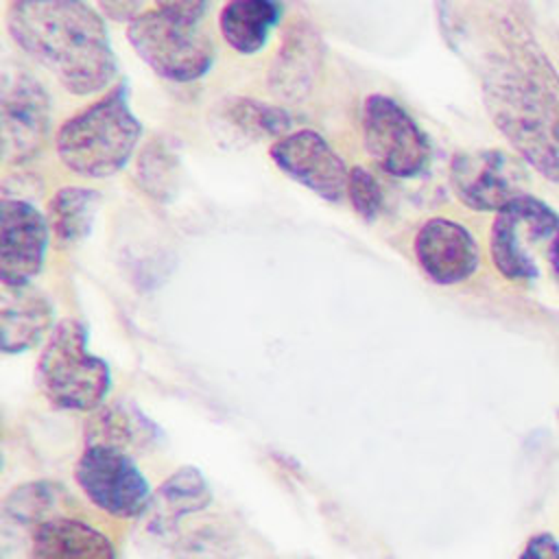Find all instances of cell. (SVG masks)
I'll return each mask as SVG.
<instances>
[{
  "mask_svg": "<svg viewBox=\"0 0 559 559\" xmlns=\"http://www.w3.org/2000/svg\"><path fill=\"white\" fill-rule=\"evenodd\" d=\"M7 33L68 92H100L116 74V55L96 9L85 0H11Z\"/></svg>",
  "mask_w": 559,
  "mask_h": 559,
  "instance_id": "cell-1",
  "label": "cell"
},
{
  "mask_svg": "<svg viewBox=\"0 0 559 559\" xmlns=\"http://www.w3.org/2000/svg\"><path fill=\"white\" fill-rule=\"evenodd\" d=\"M487 103L513 148L559 181V79L544 63L502 70L487 85Z\"/></svg>",
  "mask_w": 559,
  "mask_h": 559,
  "instance_id": "cell-2",
  "label": "cell"
},
{
  "mask_svg": "<svg viewBox=\"0 0 559 559\" xmlns=\"http://www.w3.org/2000/svg\"><path fill=\"white\" fill-rule=\"evenodd\" d=\"M140 131L142 127L127 100V87L116 85L59 127L55 148L68 170L103 179L129 162Z\"/></svg>",
  "mask_w": 559,
  "mask_h": 559,
  "instance_id": "cell-3",
  "label": "cell"
},
{
  "mask_svg": "<svg viewBox=\"0 0 559 559\" xmlns=\"http://www.w3.org/2000/svg\"><path fill=\"white\" fill-rule=\"evenodd\" d=\"M37 384L55 408L87 413L103 406L111 373L107 362L87 349V330L79 319H61L46 336Z\"/></svg>",
  "mask_w": 559,
  "mask_h": 559,
  "instance_id": "cell-4",
  "label": "cell"
},
{
  "mask_svg": "<svg viewBox=\"0 0 559 559\" xmlns=\"http://www.w3.org/2000/svg\"><path fill=\"white\" fill-rule=\"evenodd\" d=\"M489 249L507 280L526 282L544 271L559 280V214L544 201L520 194L496 212Z\"/></svg>",
  "mask_w": 559,
  "mask_h": 559,
  "instance_id": "cell-5",
  "label": "cell"
},
{
  "mask_svg": "<svg viewBox=\"0 0 559 559\" xmlns=\"http://www.w3.org/2000/svg\"><path fill=\"white\" fill-rule=\"evenodd\" d=\"M127 39L157 76L173 83H192L214 63L212 39L194 22H183L159 9L129 20Z\"/></svg>",
  "mask_w": 559,
  "mask_h": 559,
  "instance_id": "cell-6",
  "label": "cell"
},
{
  "mask_svg": "<svg viewBox=\"0 0 559 559\" xmlns=\"http://www.w3.org/2000/svg\"><path fill=\"white\" fill-rule=\"evenodd\" d=\"M360 131L367 155L393 177H415L430 159L424 131L415 118L386 94H369L365 98Z\"/></svg>",
  "mask_w": 559,
  "mask_h": 559,
  "instance_id": "cell-7",
  "label": "cell"
},
{
  "mask_svg": "<svg viewBox=\"0 0 559 559\" xmlns=\"http://www.w3.org/2000/svg\"><path fill=\"white\" fill-rule=\"evenodd\" d=\"M74 478L90 502L114 518L131 520L148 511V480L122 448L87 443L74 465Z\"/></svg>",
  "mask_w": 559,
  "mask_h": 559,
  "instance_id": "cell-8",
  "label": "cell"
},
{
  "mask_svg": "<svg viewBox=\"0 0 559 559\" xmlns=\"http://www.w3.org/2000/svg\"><path fill=\"white\" fill-rule=\"evenodd\" d=\"M522 164L504 151L480 148L452 159L450 183L459 201L476 212H500L522 192Z\"/></svg>",
  "mask_w": 559,
  "mask_h": 559,
  "instance_id": "cell-9",
  "label": "cell"
},
{
  "mask_svg": "<svg viewBox=\"0 0 559 559\" xmlns=\"http://www.w3.org/2000/svg\"><path fill=\"white\" fill-rule=\"evenodd\" d=\"M269 153L280 170L321 199L338 203L347 197L349 170L338 153L317 131H290L275 140Z\"/></svg>",
  "mask_w": 559,
  "mask_h": 559,
  "instance_id": "cell-10",
  "label": "cell"
},
{
  "mask_svg": "<svg viewBox=\"0 0 559 559\" xmlns=\"http://www.w3.org/2000/svg\"><path fill=\"white\" fill-rule=\"evenodd\" d=\"M50 100L46 90L26 72L4 79L2 87V157L22 164L39 153L48 138Z\"/></svg>",
  "mask_w": 559,
  "mask_h": 559,
  "instance_id": "cell-11",
  "label": "cell"
},
{
  "mask_svg": "<svg viewBox=\"0 0 559 559\" xmlns=\"http://www.w3.org/2000/svg\"><path fill=\"white\" fill-rule=\"evenodd\" d=\"M2 286H26L41 271L48 245V218L28 201L2 199L0 207Z\"/></svg>",
  "mask_w": 559,
  "mask_h": 559,
  "instance_id": "cell-12",
  "label": "cell"
},
{
  "mask_svg": "<svg viewBox=\"0 0 559 559\" xmlns=\"http://www.w3.org/2000/svg\"><path fill=\"white\" fill-rule=\"evenodd\" d=\"M413 253L424 275L441 286H452L478 269L480 249L474 236L456 221L445 216L428 218L415 240Z\"/></svg>",
  "mask_w": 559,
  "mask_h": 559,
  "instance_id": "cell-13",
  "label": "cell"
},
{
  "mask_svg": "<svg viewBox=\"0 0 559 559\" xmlns=\"http://www.w3.org/2000/svg\"><path fill=\"white\" fill-rule=\"evenodd\" d=\"M321 39L308 22H290L269 68V90L286 100L306 98L321 68Z\"/></svg>",
  "mask_w": 559,
  "mask_h": 559,
  "instance_id": "cell-14",
  "label": "cell"
},
{
  "mask_svg": "<svg viewBox=\"0 0 559 559\" xmlns=\"http://www.w3.org/2000/svg\"><path fill=\"white\" fill-rule=\"evenodd\" d=\"M31 559H116V548L96 526L57 515L33 528Z\"/></svg>",
  "mask_w": 559,
  "mask_h": 559,
  "instance_id": "cell-15",
  "label": "cell"
},
{
  "mask_svg": "<svg viewBox=\"0 0 559 559\" xmlns=\"http://www.w3.org/2000/svg\"><path fill=\"white\" fill-rule=\"evenodd\" d=\"M52 306L35 288L2 286L0 306V334L2 352L17 354L37 345L52 332Z\"/></svg>",
  "mask_w": 559,
  "mask_h": 559,
  "instance_id": "cell-16",
  "label": "cell"
},
{
  "mask_svg": "<svg viewBox=\"0 0 559 559\" xmlns=\"http://www.w3.org/2000/svg\"><path fill=\"white\" fill-rule=\"evenodd\" d=\"M210 502L212 493L205 476L197 467L183 465L173 472L153 493L148 511L144 513L148 531L164 535L173 531L181 518L203 511Z\"/></svg>",
  "mask_w": 559,
  "mask_h": 559,
  "instance_id": "cell-17",
  "label": "cell"
},
{
  "mask_svg": "<svg viewBox=\"0 0 559 559\" xmlns=\"http://www.w3.org/2000/svg\"><path fill=\"white\" fill-rule=\"evenodd\" d=\"M280 17L275 0H229L218 13L223 39L240 55L258 52Z\"/></svg>",
  "mask_w": 559,
  "mask_h": 559,
  "instance_id": "cell-18",
  "label": "cell"
},
{
  "mask_svg": "<svg viewBox=\"0 0 559 559\" xmlns=\"http://www.w3.org/2000/svg\"><path fill=\"white\" fill-rule=\"evenodd\" d=\"M100 194L83 186H66L55 192L48 203L46 218L50 234L59 245H74L83 240L94 223Z\"/></svg>",
  "mask_w": 559,
  "mask_h": 559,
  "instance_id": "cell-19",
  "label": "cell"
},
{
  "mask_svg": "<svg viewBox=\"0 0 559 559\" xmlns=\"http://www.w3.org/2000/svg\"><path fill=\"white\" fill-rule=\"evenodd\" d=\"M175 559H242L238 537L227 524L205 522L183 533L173 546Z\"/></svg>",
  "mask_w": 559,
  "mask_h": 559,
  "instance_id": "cell-20",
  "label": "cell"
},
{
  "mask_svg": "<svg viewBox=\"0 0 559 559\" xmlns=\"http://www.w3.org/2000/svg\"><path fill=\"white\" fill-rule=\"evenodd\" d=\"M66 498L63 487L55 483H28L22 487H15V491L7 498L4 511L13 520L26 522V524H41L50 518H57V509L61 507V500Z\"/></svg>",
  "mask_w": 559,
  "mask_h": 559,
  "instance_id": "cell-21",
  "label": "cell"
},
{
  "mask_svg": "<svg viewBox=\"0 0 559 559\" xmlns=\"http://www.w3.org/2000/svg\"><path fill=\"white\" fill-rule=\"evenodd\" d=\"M142 424H146L142 417L131 415L120 406H100L87 424V443H103L127 450L140 441L138 432L142 435Z\"/></svg>",
  "mask_w": 559,
  "mask_h": 559,
  "instance_id": "cell-22",
  "label": "cell"
},
{
  "mask_svg": "<svg viewBox=\"0 0 559 559\" xmlns=\"http://www.w3.org/2000/svg\"><path fill=\"white\" fill-rule=\"evenodd\" d=\"M175 155L159 142L144 146L138 159V181L153 199H168L175 183Z\"/></svg>",
  "mask_w": 559,
  "mask_h": 559,
  "instance_id": "cell-23",
  "label": "cell"
},
{
  "mask_svg": "<svg viewBox=\"0 0 559 559\" xmlns=\"http://www.w3.org/2000/svg\"><path fill=\"white\" fill-rule=\"evenodd\" d=\"M229 116L231 120L245 129L247 133L251 135H258V138H284L290 129V118L284 109L280 107H273V105H266V103H258V100H238L231 109H229Z\"/></svg>",
  "mask_w": 559,
  "mask_h": 559,
  "instance_id": "cell-24",
  "label": "cell"
},
{
  "mask_svg": "<svg viewBox=\"0 0 559 559\" xmlns=\"http://www.w3.org/2000/svg\"><path fill=\"white\" fill-rule=\"evenodd\" d=\"M347 199L352 207L367 221L376 218L382 207V190L378 179L362 166H354L349 170L347 181Z\"/></svg>",
  "mask_w": 559,
  "mask_h": 559,
  "instance_id": "cell-25",
  "label": "cell"
},
{
  "mask_svg": "<svg viewBox=\"0 0 559 559\" xmlns=\"http://www.w3.org/2000/svg\"><path fill=\"white\" fill-rule=\"evenodd\" d=\"M212 0H155V9L183 22H199Z\"/></svg>",
  "mask_w": 559,
  "mask_h": 559,
  "instance_id": "cell-26",
  "label": "cell"
},
{
  "mask_svg": "<svg viewBox=\"0 0 559 559\" xmlns=\"http://www.w3.org/2000/svg\"><path fill=\"white\" fill-rule=\"evenodd\" d=\"M518 559H559V542L552 533H535L528 537Z\"/></svg>",
  "mask_w": 559,
  "mask_h": 559,
  "instance_id": "cell-27",
  "label": "cell"
},
{
  "mask_svg": "<svg viewBox=\"0 0 559 559\" xmlns=\"http://www.w3.org/2000/svg\"><path fill=\"white\" fill-rule=\"evenodd\" d=\"M103 11L111 17V20H133L138 15V0H98Z\"/></svg>",
  "mask_w": 559,
  "mask_h": 559,
  "instance_id": "cell-28",
  "label": "cell"
}]
</instances>
